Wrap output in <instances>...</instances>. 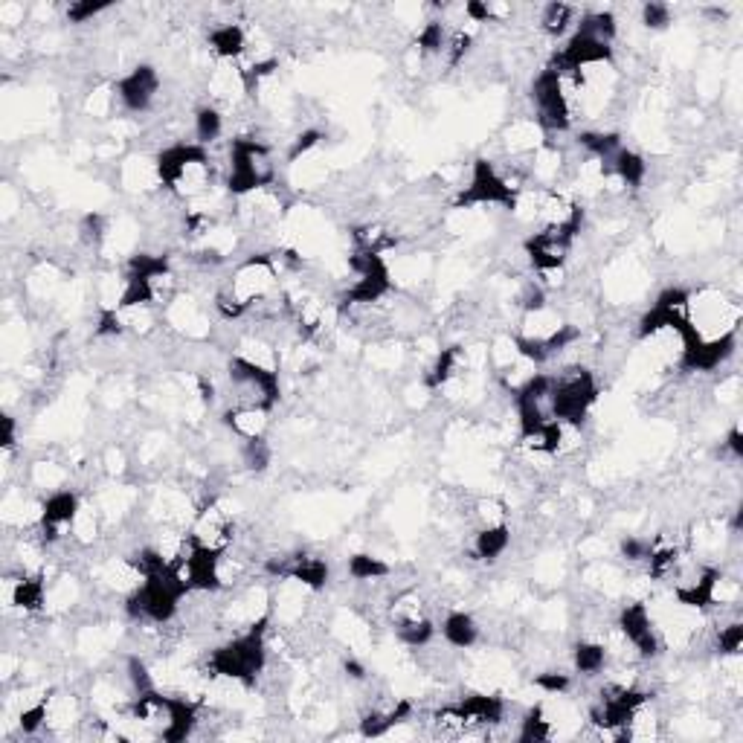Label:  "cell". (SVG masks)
<instances>
[{"label": "cell", "instance_id": "1", "mask_svg": "<svg viewBox=\"0 0 743 743\" xmlns=\"http://www.w3.org/2000/svg\"><path fill=\"white\" fill-rule=\"evenodd\" d=\"M517 195L520 192L503 178L500 166L494 160L479 157V160H474V166H471V183L456 198V207H500L514 212Z\"/></svg>", "mask_w": 743, "mask_h": 743}, {"label": "cell", "instance_id": "2", "mask_svg": "<svg viewBox=\"0 0 743 743\" xmlns=\"http://www.w3.org/2000/svg\"><path fill=\"white\" fill-rule=\"evenodd\" d=\"M114 90H117V102L122 105V111L146 114L163 90V79L151 64H137L125 76H119L114 82Z\"/></svg>", "mask_w": 743, "mask_h": 743}, {"label": "cell", "instance_id": "3", "mask_svg": "<svg viewBox=\"0 0 743 743\" xmlns=\"http://www.w3.org/2000/svg\"><path fill=\"white\" fill-rule=\"evenodd\" d=\"M616 627L622 630L627 642L636 648V654L642 659H654L662 654V639L654 625V616L648 610V601H630L619 610L616 616Z\"/></svg>", "mask_w": 743, "mask_h": 743}, {"label": "cell", "instance_id": "4", "mask_svg": "<svg viewBox=\"0 0 743 743\" xmlns=\"http://www.w3.org/2000/svg\"><path fill=\"white\" fill-rule=\"evenodd\" d=\"M439 633H442L450 651H471L482 639V625L468 610H447L442 625H439Z\"/></svg>", "mask_w": 743, "mask_h": 743}, {"label": "cell", "instance_id": "5", "mask_svg": "<svg viewBox=\"0 0 743 743\" xmlns=\"http://www.w3.org/2000/svg\"><path fill=\"white\" fill-rule=\"evenodd\" d=\"M207 44L209 53L218 61H241L247 53V27L236 21H221L209 27Z\"/></svg>", "mask_w": 743, "mask_h": 743}, {"label": "cell", "instance_id": "6", "mask_svg": "<svg viewBox=\"0 0 743 743\" xmlns=\"http://www.w3.org/2000/svg\"><path fill=\"white\" fill-rule=\"evenodd\" d=\"M268 410H241V407H227L221 413L224 427L241 439V442H250V439H265L270 424Z\"/></svg>", "mask_w": 743, "mask_h": 743}, {"label": "cell", "instance_id": "7", "mask_svg": "<svg viewBox=\"0 0 743 743\" xmlns=\"http://www.w3.org/2000/svg\"><path fill=\"white\" fill-rule=\"evenodd\" d=\"M578 21H581V9L572 6V3H564V0L546 3V6H540V12H537V27L546 32L549 38L572 35L575 27H578Z\"/></svg>", "mask_w": 743, "mask_h": 743}, {"label": "cell", "instance_id": "8", "mask_svg": "<svg viewBox=\"0 0 743 743\" xmlns=\"http://www.w3.org/2000/svg\"><path fill=\"white\" fill-rule=\"evenodd\" d=\"M572 668L575 674H581L584 680H593L598 674H607V665H610V656H607V648L598 642V639H581L572 645Z\"/></svg>", "mask_w": 743, "mask_h": 743}, {"label": "cell", "instance_id": "9", "mask_svg": "<svg viewBox=\"0 0 743 743\" xmlns=\"http://www.w3.org/2000/svg\"><path fill=\"white\" fill-rule=\"evenodd\" d=\"M511 549V526H491V529H476L471 540V555L476 561L494 564Z\"/></svg>", "mask_w": 743, "mask_h": 743}, {"label": "cell", "instance_id": "10", "mask_svg": "<svg viewBox=\"0 0 743 743\" xmlns=\"http://www.w3.org/2000/svg\"><path fill=\"white\" fill-rule=\"evenodd\" d=\"M192 134L198 146L212 149L221 137H224V114L215 105H201L192 117Z\"/></svg>", "mask_w": 743, "mask_h": 743}, {"label": "cell", "instance_id": "11", "mask_svg": "<svg viewBox=\"0 0 743 743\" xmlns=\"http://www.w3.org/2000/svg\"><path fill=\"white\" fill-rule=\"evenodd\" d=\"M349 569V578L355 584H378V581H387L389 575L395 572L384 558H375V555H366V552H357L346 561Z\"/></svg>", "mask_w": 743, "mask_h": 743}, {"label": "cell", "instance_id": "12", "mask_svg": "<svg viewBox=\"0 0 743 743\" xmlns=\"http://www.w3.org/2000/svg\"><path fill=\"white\" fill-rule=\"evenodd\" d=\"M639 21H642V27L645 30H665L668 24H671V6L668 3H656V0H651V3H645L642 9H639Z\"/></svg>", "mask_w": 743, "mask_h": 743}, {"label": "cell", "instance_id": "13", "mask_svg": "<svg viewBox=\"0 0 743 743\" xmlns=\"http://www.w3.org/2000/svg\"><path fill=\"white\" fill-rule=\"evenodd\" d=\"M111 9V3H70L67 9H64V15H67V21L70 24H88L90 18H96L99 12H108Z\"/></svg>", "mask_w": 743, "mask_h": 743}]
</instances>
